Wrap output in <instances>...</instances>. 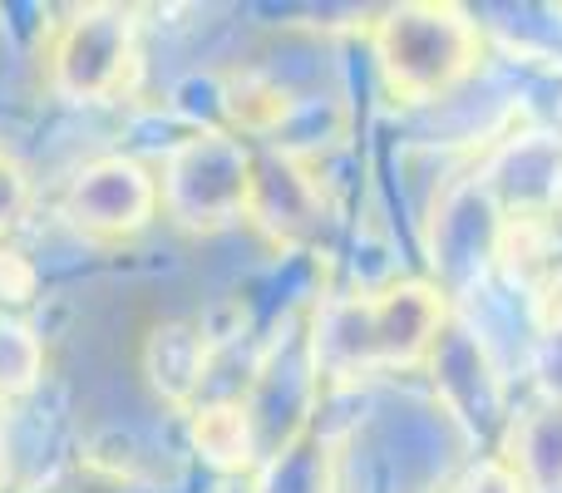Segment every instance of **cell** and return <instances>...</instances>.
Masks as SVG:
<instances>
[{"label":"cell","mask_w":562,"mask_h":493,"mask_svg":"<svg viewBox=\"0 0 562 493\" xmlns=\"http://www.w3.org/2000/svg\"><path fill=\"white\" fill-rule=\"evenodd\" d=\"M380 65L400 99H439L479 65V30L459 5H405L380 25Z\"/></svg>","instance_id":"obj_1"},{"label":"cell","mask_w":562,"mask_h":493,"mask_svg":"<svg viewBox=\"0 0 562 493\" xmlns=\"http://www.w3.org/2000/svg\"><path fill=\"white\" fill-rule=\"evenodd\" d=\"M498 233H504V213L488 198V188H464L445 203L439 213V243L435 261L449 281H469L474 267L498 257Z\"/></svg>","instance_id":"obj_4"},{"label":"cell","mask_w":562,"mask_h":493,"mask_svg":"<svg viewBox=\"0 0 562 493\" xmlns=\"http://www.w3.org/2000/svg\"><path fill=\"white\" fill-rule=\"evenodd\" d=\"M514 479L533 493H562V395L528 410L514 429Z\"/></svg>","instance_id":"obj_5"},{"label":"cell","mask_w":562,"mask_h":493,"mask_svg":"<svg viewBox=\"0 0 562 493\" xmlns=\"http://www.w3.org/2000/svg\"><path fill=\"white\" fill-rule=\"evenodd\" d=\"M439 336H445V291L425 281H405L380 301H360L346 311V330H336V340H346L350 366H415L439 346Z\"/></svg>","instance_id":"obj_2"},{"label":"cell","mask_w":562,"mask_h":493,"mask_svg":"<svg viewBox=\"0 0 562 493\" xmlns=\"http://www.w3.org/2000/svg\"><path fill=\"white\" fill-rule=\"evenodd\" d=\"M488 198L518 217H548L562 198V144L548 134H528L508 148L488 173Z\"/></svg>","instance_id":"obj_3"}]
</instances>
